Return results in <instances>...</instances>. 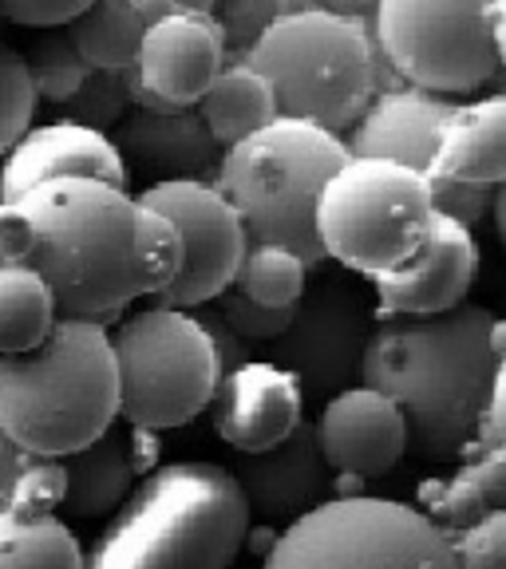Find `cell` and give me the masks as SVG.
I'll list each match as a JSON object with an SVG mask.
<instances>
[{
    "label": "cell",
    "instance_id": "cell-1",
    "mask_svg": "<svg viewBox=\"0 0 506 569\" xmlns=\"http://www.w3.org/2000/svg\"><path fill=\"white\" fill-rule=\"evenodd\" d=\"M498 317L459 305L436 317H384L360 356V383L388 396L427 462L472 451L498 372Z\"/></svg>",
    "mask_w": 506,
    "mask_h": 569
},
{
    "label": "cell",
    "instance_id": "cell-2",
    "mask_svg": "<svg viewBox=\"0 0 506 569\" xmlns=\"http://www.w3.org/2000/svg\"><path fill=\"white\" fill-rule=\"evenodd\" d=\"M17 206L32 222L24 269L48 284L60 320H116L139 297L135 198L91 178H56Z\"/></svg>",
    "mask_w": 506,
    "mask_h": 569
},
{
    "label": "cell",
    "instance_id": "cell-3",
    "mask_svg": "<svg viewBox=\"0 0 506 569\" xmlns=\"http://www.w3.org/2000/svg\"><path fill=\"white\" fill-rule=\"evenodd\" d=\"M249 507L218 462L155 467L83 553V569H230Z\"/></svg>",
    "mask_w": 506,
    "mask_h": 569
},
{
    "label": "cell",
    "instance_id": "cell-4",
    "mask_svg": "<svg viewBox=\"0 0 506 569\" xmlns=\"http://www.w3.org/2000/svg\"><path fill=\"white\" fill-rule=\"evenodd\" d=\"M373 12L376 4H294L277 24H269L241 63L269 83L277 116L340 134L353 131L376 91L400 88V80L384 71L388 63L373 40Z\"/></svg>",
    "mask_w": 506,
    "mask_h": 569
},
{
    "label": "cell",
    "instance_id": "cell-5",
    "mask_svg": "<svg viewBox=\"0 0 506 569\" xmlns=\"http://www.w3.org/2000/svg\"><path fill=\"white\" fill-rule=\"evenodd\" d=\"M119 419L111 329L56 320L36 352L0 356V431L24 455L68 459Z\"/></svg>",
    "mask_w": 506,
    "mask_h": 569
},
{
    "label": "cell",
    "instance_id": "cell-6",
    "mask_svg": "<svg viewBox=\"0 0 506 569\" xmlns=\"http://www.w3.org/2000/svg\"><path fill=\"white\" fill-rule=\"evenodd\" d=\"M348 162L345 139L301 119L277 116L258 134L222 154L214 190L234 206L249 241L281 246L305 261L325 266L317 238V202L325 182Z\"/></svg>",
    "mask_w": 506,
    "mask_h": 569
},
{
    "label": "cell",
    "instance_id": "cell-7",
    "mask_svg": "<svg viewBox=\"0 0 506 569\" xmlns=\"http://www.w3.org/2000/svg\"><path fill=\"white\" fill-rule=\"evenodd\" d=\"M261 569H459L452 538L396 498H329L274 538Z\"/></svg>",
    "mask_w": 506,
    "mask_h": 569
},
{
    "label": "cell",
    "instance_id": "cell-8",
    "mask_svg": "<svg viewBox=\"0 0 506 569\" xmlns=\"http://www.w3.org/2000/svg\"><path fill=\"white\" fill-rule=\"evenodd\" d=\"M431 222L427 178L400 162L348 159L325 182L317 202V238L325 261L353 273L384 277L411 258Z\"/></svg>",
    "mask_w": 506,
    "mask_h": 569
},
{
    "label": "cell",
    "instance_id": "cell-9",
    "mask_svg": "<svg viewBox=\"0 0 506 569\" xmlns=\"http://www.w3.org/2000/svg\"><path fill=\"white\" fill-rule=\"evenodd\" d=\"M119 416L139 431H170L202 416L218 388V360L195 312L139 309L111 332Z\"/></svg>",
    "mask_w": 506,
    "mask_h": 569
},
{
    "label": "cell",
    "instance_id": "cell-10",
    "mask_svg": "<svg viewBox=\"0 0 506 569\" xmlns=\"http://www.w3.org/2000/svg\"><path fill=\"white\" fill-rule=\"evenodd\" d=\"M373 40L404 88L427 96H467L503 71L495 4L384 0L373 12Z\"/></svg>",
    "mask_w": 506,
    "mask_h": 569
},
{
    "label": "cell",
    "instance_id": "cell-11",
    "mask_svg": "<svg viewBox=\"0 0 506 569\" xmlns=\"http://www.w3.org/2000/svg\"><path fill=\"white\" fill-rule=\"evenodd\" d=\"M373 305L340 277H317L294 305L289 329L269 345V365L297 380L301 400L329 403L360 376V356L373 337Z\"/></svg>",
    "mask_w": 506,
    "mask_h": 569
},
{
    "label": "cell",
    "instance_id": "cell-12",
    "mask_svg": "<svg viewBox=\"0 0 506 569\" xmlns=\"http://www.w3.org/2000/svg\"><path fill=\"white\" fill-rule=\"evenodd\" d=\"M135 202L170 218L182 238V269L159 293L162 309L195 312L230 289L249 238L214 182H151Z\"/></svg>",
    "mask_w": 506,
    "mask_h": 569
},
{
    "label": "cell",
    "instance_id": "cell-13",
    "mask_svg": "<svg viewBox=\"0 0 506 569\" xmlns=\"http://www.w3.org/2000/svg\"><path fill=\"white\" fill-rule=\"evenodd\" d=\"M226 68L222 28L210 4H170L142 32L135 68L127 71L131 107L142 111H190Z\"/></svg>",
    "mask_w": 506,
    "mask_h": 569
},
{
    "label": "cell",
    "instance_id": "cell-14",
    "mask_svg": "<svg viewBox=\"0 0 506 569\" xmlns=\"http://www.w3.org/2000/svg\"><path fill=\"white\" fill-rule=\"evenodd\" d=\"M479 277V246L472 230L431 213L419 249L391 273L373 277L376 317H436L467 305Z\"/></svg>",
    "mask_w": 506,
    "mask_h": 569
},
{
    "label": "cell",
    "instance_id": "cell-15",
    "mask_svg": "<svg viewBox=\"0 0 506 569\" xmlns=\"http://www.w3.org/2000/svg\"><path fill=\"white\" fill-rule=\"evenodd\" d=\"M301 388L269 360H249L218 380L210 400L214 431L241 455H258L294 436L301 423Z\"/></svg>",
    "mask_w": 506,
    "mask_h": 569
},
{
    "label": "cell",
    "instance_id": "cell-16",
    "mask_svg": "<svg viewBox=\"0 0 506 569\" xmlns=\"http://www.w3.org/2000/svg\"><path fill=\"white\" fill-rule=\"evenodd\" d=\"M317 436L329 471H340L345 479L391 471L408 451V427H404L400 408L365 383L337 391L325 403Z\"/></svg>",
    "mask_w": 506,
    "mask_h": 569
},
{
    "label": "cell",
    "instance_id": "cell-17",
    "mask_svg": "<svg viewBox=\"0 0 506 569\" xmlns=\"http://www.w3.org/2000/svg\"><path fill=\"white\" fill-rule=\"evenodd\" d=\"M56 178H91L107 187L127 190V162L107 134L83 131L76 123L32 127L24 139L4 154L0 167V202H17L28 190L56 182Z\"/></svg>",
    "mask_w": 506,
    "mask_h": 569
},
{
    "label": "cell",
    "instance_id": "cell-18",
    "mask_svg": "<svg viewBox=\"0 0 506 569\" xmlns=\"http://www.w3.org/2000/svg\"><path fill=\"white\" fill-rule=\"evenodd\" d=\"M230 475L238 482L241 498H246L249 515L289 518V522H297L312 507H320L325 490L333 482L312 419H301L294 427V436L281 439L269 451L241 455V462Z\"/></svg>",
    "mask_w": 506,
    "mask_h": 569
},
{
    "label": "cell",
    "instance_id": "cell-19",
    "mask_svg": "<svg viewBox=\"0 0 506 569\" xmlns=\"http://www.w3.org/2000/svg\"><path fill=\"white\" fill-rule=\"evenodd\" d=\"M452 99L427 96L416 88H388L376 91L373 103L360 111L345 139L348 159H384L400 162L424 174L436 159L439 134H444L447 119L455 116Z\"/></svg>",
    "mask_w": 506,
    "mask_h": 569
},
{
    "label": "cell",
    "instance_id": "cell-20",
    "mask_svg": "<svg viewBox=\"0 0 506 569\" xmlns=\"http://www.w3.org/2000/svg\"><path fill=\"white\" fill-rule=\"evenodd\" d=\"M123 162L159 174V182H214L222 167V147L206 131L202 116L190 111H142L131 107L127 119L107 134Z\"/></svg>",
    "mask_w": 506,
    "mask_h": 569
},
{
    "label": "cell",
    "instance_id": "cell-21",
    "mask_svg": "<svg viewBox=\"0 0 506 569\" xmlns=\"http://www.w3.org/2000/svg\"><path fill=\"white\" fill-rule=\"evenodd\" d=\"M424 174L475 182V187L506 182V91L455 107V116L439 134L436 159Z\"/></svg>",
    "mask_w": 506,
    "mask_h": 569
},
{
    "label": "cell",
    "instance_id": "cell-22",
    "mask_svg": "<svg viewBox=\"0 0 506 569\" xmlns=\"http://www.w3.org/2000/svg\"><path fill=\"white\" fill-rule=\"evenodd\" d=\"M63 462V507L80 518H107L123 507L135 490L139 459L135 439L119 427L103 431L96 443L68 455Z\"/></svg>",
    "mask_w": 506,
    "mask_h": 569
},
{
    "label": "cell",
    "instance_id": "cell-23",
    "mask_svg": "<svg viewBox=\"0 0 506 569\" xmlns=\"http://www.w3.org/2000/svg\"><path fill=\"white\" fill-rule=\"evenodd\" d=\"M162 12H167V0H99L88 4L63 32L91 71L127 76L139 56L142 32Z\"/></svg>",
    "mask_w": 506,
    "mask_h": 569
},
{
    "label": "cell",
    "instance_id": "cell-24",
    "mask_svg": "<svg viewBox=\"0 0 506 569\" xmlns=\"http://www.w3.org/2000/svg\"><path fill=\"white\" fill-rule=\"evenodd\" d=\"M195 111L202 116L214 142H218L222 151H230L241 139H249V134H258L261 127L274 123L277 99L258 71H249L246 63H226V68L218 71V80L198 99Z\"/></svg>",
    "mask_w": 506,
    "mask_h": 569
},
{
    "label": "cell",
    "instance_id": "cell-25",
    "mask_svg": "<svg viewBox=\"0 0 506 569\" xmlns=\"http://www.w3.org/2000/svg\"><path fill=\"white\" fill-rule=\"evenodd\" d=\"M424 515L447 533H463L472 522L506 510V451L475 447V459L447 487H424Z\"/></svg>",
    "mask_w": 506,
    "mask_h": 569
},
{
    "label": "cell",
    "instance_id": "cell-26",
    "mask_svg": "<svg viewBox=\"0 0 506 569\" xmlns=\"http://www.w3.org/2000/svg\"><path fill=\"white\" fill-rule=\"evenodd\" d=\"M56 301L48 284L24 266H0V356H24L56 329Z\"/></svg>",
    "mask_w": 506,
    "mask_h": 569
},
{
    "label": "cell",
    "instance_id": "cell-27",
    "mask_svg": "<svg viewBox=\"0 0 506 569\" xmlns=\"http://www.w3.org/2000/svg\"><path fill=\"white\" fill-rule=\"evenodd\" d=\"M0 569H83V550L56 515L17 518L0 510Z\"/></svg>",
    "mask_w": 506,
    "mask_h": 569
},
{
    "label": "cell",
    "instance_id": "cell-28",
    "mask_svg": "<svg viewBox=\"0 0 506 569\" xmlns=\"http://www.w3.org/2000/svg\"><path fill=\"white\" fill-rule=\"evenodd\" d=\"M305 284H309V269L297 253L281 246H266V241H249L230 289H238L254 305H266V309H294L301 301Z\"/></svg>",
    "mask_w": 506,
    "mask_h": 569
},
{
    "label": "cell",
    "instance_id": "cell-29",
    "mask_svg": "<svg viewBox=\"0 0 506 569\" xmlns=\"http://www.w3.org/2000/svg\"><path fill=\"white\" fill-rule=\"evenodd\" d=\"M20 60H24L36 99H48L52 107L68 103V99L83 88V80L91 76V68L80 60V52H76V44L68 40V32H40L32 44L20 52Z\"/></svg>",
    "mask_w": 506,
    "mask_h": 569
},
{
    "label": "cell",
    "instance_id": "cell-30",
    "mask_svg": "<svg viewBox=\"0 0 506 569\" xmlns=\"http://www.w3.org/2000/svg\"><path fill=\"white\" fill-rule=\"evenodd\" d=\"M135 269H139V297H159L182 269V238L175 222L139 202H135Z\"/></svg>",
    "mask_w": 506,
    "mask_h": 569
},
{
    "label": "cell",
    "instance_id": "cell-31",
    "mask_svg": "<svg viewBox=\"0 0 506 569\" xmlns=\"http://www.w3.org/2000/svg\"><path fill=\"white\" fill-rule=\"evenodd\" d=\"M60 111V123H76L83 131L107 134L116 131L119 123L131 111V91H127V76H103V71H91L83 88L68 99V103L56 107Z\"/></svg>",
    "mask_w": 506,
    "mask_h": 569
},
{
    "label": "cell",
    "instance_id": "cell-32",
    "mask_svg": "<svg viewBox=\"0 0 506 569\" xmlns=\"http://www.w3.org/2000/svg\"><path fill=\"white\" fill-rule=\"evenodd\" d=\"M36 103L40 99H36L20 52L9 44H0V159L32 131Z\"/></svg>",
    "mask_w": 506,
    "mask_h": 569
},
{
    "label": "cell",
    "instance_id": "cell-33",
    "mask_svg": "<svg viewBox=\"0 0 506 569\" xmlns=\"http://www.w3.org/2000/svg\"><path fill=\"white\" fill-rule=\"evenodd\" d=\"M294 4H277V0H230V4H210L214 24L222 28L226 63H241L249 48L269 32V24L285 17Z\"/></svg>",
    "mask_w": 506,
    "mask_h": 569
},
{
    "label": "cell",
    "instance_id": "cell-34",
    "mask_svg": "<svg viewBox=\"0 0 506 569\" xmlns=\"http://www.w3.org/2000/svg\"><path fill=\"white\" fill-rule=\"evenodd\" d=\"M56 507H63V462L28 455L4 510L17 518H48Z\"/></svg>",
    "mask_w": 506,
    "mask_h": 569
},
{
    "label": "cell",
    "instance_id": "cell-35",
    "mask_svg": "<svg viewBox=\"0 0 506 569\" xmlns=\"http://www.w3.org/2000/svg\"><path fill=\"white\" fill-rule=\"evenodd\" d=\"M214 312L222 317V325L234 332V337H241L249 345V340H261V345H274L277 337H281L285 329H289V320H294V309H266V305H254L249 297H241L238 289H226L222 297H214ZM206 309V305H202Z\"/></svg>",
    "mask_w": 506,
    "mask_h": 569
},
{
    "label": "cell",
    "instance_id": "cell-36",
    "mask_svg": "<svg viewBox=\"0 0 506 569\" xmlns=\"http://www.w3.org/2000/svg\"><path fill=\"white\" fill-rule=\"evenodd\" d=\"M427 198H431V213L472 230L483 213H490L495 187H475V182H455V178H427Z\"/></svg>",
    "mask_w": 506,
    "mask_h": 569
},
{
    "label": "cell",
    "instance_id": "cell-37",
    "mask_svg": "<svg viewBox=\"0 0 506 569\" xmlns=\"http://www.w3.org/2000/svg\"><path fill=\"white\" fill-rule=\"evenodd\" d=\"M459 569H506V510L472 522L452 538Z\"/></svg>",
    "mask_w": 506,
    "mask_h": 569
},
{
    "label": "cell",
    "instance_id": "cell-38",
    "mask_svg": "<svg viewBox=\"0 0 506 569\" xmlns=\"http://www.w3.org/2000/svg\"><path fill=\"white\" fill-rule=\"evenodd\" d=\"M83 9H88L83 0H4L0 17L32 32H63Z\"/></svg>",
    "mask_w": 506,
    "mask_h": 569
},
{
    "label": "cell",
    "instance_id": "cell-39",
    "mask_svg": "<svg viewBox=\"0 0 506 569\" xmlns=\"http://www.w3.org/2000/svg\"><path fill=\"white\" fill-rule=\"evenodd\" d=\"M195 320L202 325L206 340H210V348H214V360H218V380H222V376H230L234 368L249 365L246 340L234 337V332L222 325V317H218V312H214V309H198V312H195Z\"/></svg>",
    "mask_w": 506,
    "mask_h": 569
},
{
    "label": "cell",
    "instance_id": "cell-40",
    "mask_svg": "<svg viewBox=\"0 0 506 569\" xmlns=\"http://www.w3.org/2000/svg\"><path fill=\"white\" fill-rule=\"evenodd\" d=\"M475 447H495V451H506V348H503V356H498L495 391H490V408H487V416H483Z\"/></svg>",
    "mask_w": 506,
    "mask_h": 569
},
{
    "label": "cell",
    "instance_id": "cell-41",
    "mask_svg": "<svg viewBox=\"0 0 506 569\" xmlns=\"http://www.w3.org/2000/svg\"><path fill=\"white\" fill-rule=\"evenodd\" d=\"M24 459L28 455L20 451V447H12V439L0 431V510H4V502H9V490H12V482H17Z\"/></svg>",
    "mask_w": 506,
    "mask_h": 569
},
{
    "label": "cell",
    "instance_id": "cell-42",
    "mask_svg": "<svg viewBox=\"0 0 506 569\" xmlns=\"http://www.w3.org/2000/svg\"><path fill=\"white\" fill-rule=\"evenodd\" d=\"M490 213H495V230H498V241L506 249V182L495 187V202H490Z\"/></svg>",
    "mask_w": 506,
    "mask_h": 569
},
{
    "label": "cell",
    "instance_id": "cell-43",
    "mask_svg": "<svg viewBox=\"0 0 506 569\" xmlns=\"http://www.w3.org/2000/svg\"><path fill=\"white\" fill-rule=\"evenodd\" d=\"M495 40H498V60L506 71V4H495Z\"/></svg>",
    "mask_w": 506,
    "mask_h": 569
}]
</instances>
